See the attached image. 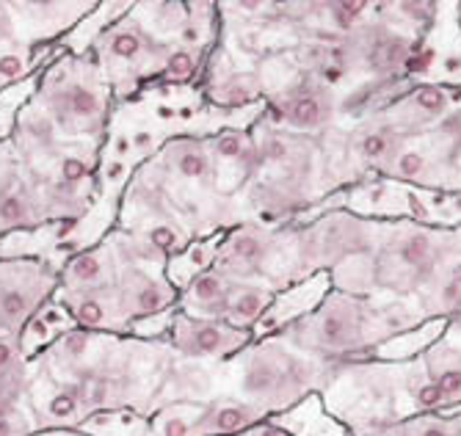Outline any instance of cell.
<instances>
[{
  "instance_id": "74e56055",
  "label": "cell",
  "mask_w": 461,
  "mask_h": 436,
  "mask_svg": "<svg viewBox=\"0 0 461 436\" xmlns=\"http://www.w3.org/2000/svg\"><path fill=\"white\" fill-rule=\"evenodd\" d=\"M211 53H199V50H188L180 45H172V53L166 59V67L160 72L158 83L166 86H196L199 75L204 69V61Z\"/></svg>"
},
{
  "instance_id": "30bf717a",
  "label": "cell",
  "mask_w": 461,
  "mask_h": 436,
  "mask_svg": "<svg viewBox=\"0 0 461 436\" xmlns=\"http://www.w3.org/2000/svg\"><path fill=\"white\" fill-rule=\"evenodd\" d=\"M266 119L287 133L321 139L338 124V92L299 72L266 97Z\"/></svg>"
},
{
  "instance_id": "d6a6232c",
  "label": "cell",
  "mask_w": 461,
  "mask_h": 436,
  "mask_svg": "<svg viewBox=\"0 0 461 436\" xmlns=\"http://www.w3.org/2000/svg\"><path fill=\"white\" fill-rule=\"evenodd\" d=\"M219 36H221L219 4L202 0V4H188V17H185V25H183L175 45L199 50V53H211L219 45Z\"/></svg>"
},
{
  "instance_id": "484cf974",
  "label": "cell",
  "mask_w": 461,
  "mask_h": 436,
  "mask_svg": "<svg viewBox=\"0 0 461 436\" xmlns=\"http://www.w3.org/2000/svg\"><path fill=\"white\" fill-rule=\"evenodd\" d=\"M72 329H77L75 321H72V315L67 313L64 304L53 295V298L45 304V307H41V310L25 323V329H23L20 337H17L20 351H23L25 362L36 359L39 354H45L59 337H64V334L72 332Z\"/></svg>"
},
{
  "instance_id": "7402d4cb",
  "label": "cell",
  "mask_w": 461,
  "mask_h": 436,
  "mask_svg": "<svg viewBox=\"0 0 461 436\" xmlns=\"http://www.w3.org/2000/svg\"><path fill=\"white\" fill-rule=\"evenodd\" d=\"M119 266L108 241L75 251L64 259L59 271V290H103L113 287Z\"/></svg>"
},
{
  "instance_id": "7a4b0ae2",
  "label": "cell",
  "mask_w": 461,
  "mask_h": 436,
  "mask_svg": "<svg viewBox=\"0 0 461 436\" xmlns=\"http://www.w3.org/2000/svg\"><path fill=\"white\" fill-rule=\"evenodd\" d=\"M450 230L420 224L414 218L382 222L379 238L367 257L334 268L331 290L367 298H414L431 279Z\"/></svg>"
},
{
  "instance_id": "3957f363",
  "label": "cell",
  "mask_w": 461,
  "mask_h": 436,
  "mask_svg": "<svg viewBox=\"0 0 461 436\" xmlns=\"http://www.w3.org/2000/svg\"><path fill=\"white\" fill-rule=\"evenodd\" d=\"M221 395L238 398L276 417L323 389L329 365L302 354L279 334L251 340L240 354L219 365Z\"/></svg>"
},
{
  "instance_id": "bcb514c9",
  "label": "cell",
  "mask_w": 461,
  "mask_h": 436,
  "mask_svg": "<svg viewBox=\"0 0 461 436\" xmlns=\"http://www.w3.org/2000/svg\"><path fill=\"white\" fill-rule=\"evenodd\" d=\"M36 436H86V433H80V431H41Z\"/></svg>"
},
{
  "instance_id": "f35d334b",
  "label": "cell",
  "mask_w": 461,
  "mask_h": 436,
  "mask_svg": "<svg viewBox=\"0 0 461 436\" xmlns=\"http://www.w3.org/2000/svg\"><path fill=\"white\" fill-rule=\"evenodd\" d=\"M25 392H28V365L0 376V417L9 414L12 409L25 404Z\"/></svg>"
},
{
  "instance_id": "5b68a950",
  "label": "cell",
  "mask_w": 461,
  "mask_h": 436,
  "mask_svg": "<svg viewBox=\"0 0 461 436\" xmlns=\"http://www.w3.org/2000/svg\"><path fill=\"white\" fill-rule=\"evenodd\" d=\"M33 100L67 141H105L116 103L95 56H56L39 72Z\"/></svg>"
},
{
  "instance_id": "b9f144b4",
  "label": "cell",
  "mask_w": 461,
  "mask_h": 436,
  "mask_svg": "<svg viewBox=\"0 0 461 436\" xmlns=\"http://www.w3.org/2000/svg\"><path fill=\"white\" fill-rule=\"evenodd\" d=\"M20 33H17V23H14L9 0H0V45H6V41H12Z\"/></svg>"
},
{
  "instance_id": "ffe728a7",
  "label": "cell",
  "mask_w": 461,
  "mask_h": 436,
  "mask_svg": "<svg viewBox=\"0 0 461 436\" xmlns=\"http://www.w3.org/2000/svg\"><path fill=\"white\" fill-rule=\"evenodd\" d=\"M56 298L67 307L77 329L92 334H128L116 285L103 290H56Z\"/></svg>"
},
{
  "instance_id": "e575fe53",
  "label": "cell",
  "mask_w": 461,
  "mask_h": 436,
  "mask_svg": "<svg viewBox=\"0 0 461 436\" xmlns=\"http://www.w3.org/2000/svg\"><path fill=\"white\" fill-rule=\"evenodd\" d=\"M86 436H152L149 433V417L131 412V409H119V412H97L86 417L77 428Z\"/></svg>"
},
{
  "instance_id": "c3c4849f",
  "label": "cell",
  "mask_w": 461,
  "mask_h": 436,
  "mask_svg": "<svg viewBox=\"0 0 461 436\" xmlns=\"http://www.w3.org/2000/svg\"><path fill=\"white\" fill-rule=\"evenodd\" d=\"M458 412H461V409H458Z\"/></svg>"
},
{
  "instance_id": "f1b7e54d",
  "label": "cell",
  "mask_w": 461,
  "mask_h": 436,
  "mask_svg": "<svg viewBox=\"0 0 461 436\" xmlns=\"http://www.w3.org/2000/svg\"><path fill=\"white\" fill-rule=\"evenodd\" d=\"M224 241V232L216 235H207V238H196L191 241L180 254L166 259V279L169 285L183 293L199 274L211 271L216 266V257H219V246Z\"/></svg>"
},
{
  "instance_id": "52a82bcc",
  "label": "cell",
  "mask_w": 461,
  "mask_h": 436,
  "mask_svg": "<svg viewBox=\"0 0 461 436\" xmlns=\"http://www.w3.org/2000/svg\"><path fill=\"white\" fill-rule=\"evenodd\" d=\"M379 227L382 222H367L346 210H331L307 224H293L299 282L315 274H331L351 259L367 257L379 238Z\"/></svg>"
},
{
  "instance_id": "f6af8a7d",
  "label": "cell",
  "mask_w": 461,
  "mask_h": 436,
  "mask_svg": "<svg viewBox=\"0 0 461 436\" xmlns=\"http://www.w3.org/2000/svg\"><path fill=\"white\" fill-rule=\"evenodd\" d=\"M445 332L461 340V313H456L453 318H447V329H445Z\"/></svg>"
},
{
  "instance_id": "9a60e30c",
  "label": "cell",
  "mask_w": 461,
  "mask_h": 436,
  "mask_svg": "<svg viewBox=\"0 0 461 436\" xmlns=\"http://www.w3.org/2000/svg\"><path fill=\"white\" fill-rule=\"evenodd\" d=\"M17 33L33 50L53 48L83 20L95 12V0H23L9 4Z\"/></svg>"
},
{
  "instance_id": "ac0fdd59",
  "label": "cell",
  "mask_w": 461,
  "mask_h": 436,
  "mask_svg": "<svg viewBox=\"0 0 461 436\" xmlns=\"http://www.w3.org/2000/svg\"><path fill=\"white\" fill-rule=\"evenodd\" d=\"M116 295H119L122 315L128 321V329L133 321L177 307L180 298V293L166 279L163 268H119Z\"/></svg>"
},
{
  "instance_id": "d4e9b609",
  "label": "cell",
  "mask_w": 461,
  "mask_h": 436,
  "mask_svg": "<svg viewBox=\"0 0 461 436\" xmlns=\"http://www.w3.org/2000/svg\"><path fill=\"white\" fill-rule=\"evenodd\" d=\"M67 230L69 224H45L0 235V259H50L64 266L67 257H61V241Z\"/></svg>"
},
{
  "instance_id": "9c48e42d",
  "label": "cell",
  "mask_w": 461,
  "mask_h": 436,
  "mask_svg": "<svg viewBox=\"0 0 461 436\" xmlns=\"http://www.w3.org/2000/svg\"><path fill=\"white\" fill-rule=\"evenodd\" d=\"M59 263L0 259V334L20 337L25 323L59 290Z\"/></svg>"
},
{
  "instance_id": "ee69618b",
  "label": "cell",
  "mask_w": 461,
  "mask_h": 436,
  "mask_svg": "<svg viewBox=\"0 0 461 436\" xmlns=\"http://www.w3.org/2000/svg\"><path fill=\"white\" fill-rule=\"evenodd\" d=\"M447 194H461V152H458V160H456V168H453V177H450Z\"/></svg>"
},
{
  "instance_id": "836d02e7",
  "label": "cell",
  "mask_w": 461,
  "mask_h": 436,
  "mask_svg": "<svg viewBox=\"0 0 461 436\" xmlns=\"http://www.w3.org/2000/svg\"><path fill=\"white\" fill-rule=\"evenodd\" d=\"M447 329V321H426L420 326H414L398 337H393L390 342H384L379 351L373 354V359H384V362H409L414 357H420L426 348H431Z\"/></svg>"
},
{
  "instance_id": "7bdbcfd3",
  "label": "cell",
  "mask_w": 461,
  "mask_h": 436,
  "mask_svg": "<svg viewBox=\"0 0 461 436\" xmlns=\"http://www.w3.org/2000/svg\"><path fill=\"white\" fill-rule=\"evenodd\" d=\"M243 436H290V433H285L282 428H276L271 420H263L260 425H255L251 431H246Z\"/></svg>"
},
{
  "instance_id": "4316f807",
  "label": "cell",
  "mask_w": 461,
  "mask_h": 436,
  "mask_svg": "<svg viewBox=\"0 0 461 436\" xmlns=\"http://www.w3.org/2000/svg\"><path fill=\"white\" fill-rule=\"evenodd\" d=\"M131 9H133V0H103V4H97L92 14L83 17L56 48L69 56H92L100 36Z\"/></svg>"
},
{
  "instance_id": "8992f818",
  "label": "cell",
  "mask_w": 461,
  "mask_h": 436,
  "mask_svg": "<svg viewBox=\"0 0 461 436\" xmlns=\"http://www.w3.org/2000/svg\"><path fill=\"white\" fill-rule=\"evenodd\" d=\"M169 53L172 45L147 33L131 17V12L116 20L92 50L105 83L111 86L113 103H128L139 92H144L147 86L158 83Z\"/></svg>"
},
{
  "instance_id": "8fae6325",
  "label": "cell",
  "mask_w": 461,
  "mask_h": 436,
  "mask_svg": "<svg viewBox=\"0 0 461 436\" xmlns=\"http://www.w3.org/2000/svg\"><path fill=\"white\" fill-rule=\"evenodd\" d=\"M354 48V67H357V80H375V77H406V69L420 50L417 36L393 31L384 25L379 17H373L359 25L351 36Z\"/></svg>"
},
{
  "instance_id": "6da1fadb",
  "label": "cell",
  "mask_w": 461,
  "mask_h": 436,
  "mask_svg": "<svg viewBox=\"0 0 461 436\" xmlns=\"http://www.w3.org/2000/svg\"><path fill=\"white\" fill-rule=\"evenodd\" d=\"M414 326L420 323L414 321L409 301L329 290L310 315L276 334L302 354L323 365H338L373 357L384 342Z\"/></svg>"
},
{
  "instance_id": "44dd1931",
  "label": "cell",
  "mask_w": 461,
  "mask_h": 436,
  "mask_svg": "<svg viewBox=\"0 0 461 436\" xmlns=\"http://www.w3.org/2000/svg\"><path fill=\"white\" fill-rule=\"evenodd\" d=\"M329 290H331V277L329 274H315V277H310L304 282H296V285L279 290L274 295V301H271L268 313L263 315V321L255 329V340L276 334L285 326L310 315L318 304L329 295Z\"/></svg>"
},
{
  "instance_id": "60d3db41",
  "label": "cell",
  "mask_w": 461,
  "mask_h": 436,
  "mask_svg": "<svg viewBox=\"0 0 461 436\" xmlns=\"http://www.w3.org/2000/svg\"><path fill=\"white\" fill-rule=\"evenodd\" d=\"M25 357L20 351V342L17 337H9V334H0V376L4 373H14L20 368H25Z\"/></svg>"
},
{
  "instance_id": "4fadbf2b",
  "label": "cell",
  "mask_w": 461,
  "mask_h": 436,
  "mask_svg": "<svg viewBox=\"0 0 461 436\" xmlns=\"http://www.w3.org/2000/svg\"><path fill=\"white\" fill-rule=\"evenodd\" d=\"M25 404L36 422V431H77L89 417L77 392L50 376L39 362H28V392Z\"/></svg>"
},
{
  "instance_id": "5bb4252c",
  "label": "cell",
  "mask_w": 461,
  "mask_h": 436,
  "mask_svg": "<svg viewBox=\"0 0 461 436\" xmlns=\"http://www.w3.org/2000/svg\"><path fill=\"white\" fill-rule=\"evenodd\" d=\"M458 108H461V86L414 83L409 92H403L393 105L382 111V116L401 136H417L442 124Z\"/></svg>"
},
{
  "instance_id": "7dc6e473",
  "label": "cell",
  "mask_w": 461,
  "mask_h": 436,
  "mask_svg": "<svg viewBox=\"0 0 461 436\" xmlns=\"http://www.w3.org/2000/svg\"><path fill=\"white\" fill-rule=\"evenodd\" d=\"M458 23H461V0H458Z\"/></svg>"
},
{
  "instance_id": "d590c367",
  "label": "cell",
  "mask_w": 461,
  "mask_h": 436,
  "mask_svg": "<svg viewBox=\"0 0 461 436\" xmlns=\"http://www.w3.org/2000/svg\"><path fill=\"white\" fill-rule=\"evenodd\" d=\"M373 436H461V412L417 414V417H409V420H403L387 431L373 433Z\"/></svg>"
},
{
  "instance_id": "2e32d148",
  "label": "cell",
  "mask_w": 461,
  "mask_h": 436,
  "mask_svg": "<svg viewBox=\"0 0 461 436\" xmlns=\"http://www.w3.org/2000/svg\"><path fill=\"white\" fill-rule=\"evenodd\" d=\"M417 323L447 321L461 313V227L450 230L439 263L426 282V287L414 298H406Z\"/></svg>"
},
{
  "instance_id": "83f0119b",
  "label": "cell",
  "mask_w": 461,
  "mask_h": 436,
  "mask_svg": "<svg viewBox=\"0 0 461 436\" xmlns=\"http://www.w3.org/2000/svg\"><path fill=\"white\" fill-rule=\"evenodd\" d=\"M268 420L290 436H351L343 422H338L323 409V401L318 392L304 398L302 404H296L293 409H287L276 417H268Z\"/></svg>"
},
{
  "instance_id": "603a6c76",
  "label": "cell",
  "mask_w": 461,
  "mask_h": 436,
  "mask_svg": "<svg viewBox=\"0 0 461 436\" xmlns=\"http://www.w3.org/2000/svg\"><path fill=\"white\" fill-rule=\"evenodd\" d=\"M263 420L268 417L260 409L249 406L238 398L221 395L202 406V414L194 425V436H243Z\"/></svg>"
},
{
  "instance_id": "7c38bea8",
  "label": "cell",
  "mask_w": 461,
  "mask_h": 436,
  "mask_svg": "<svg viewBox=\"0 0 461 436\" xmlns=\"http://www.w3.org/2000/svg\"><path fill=\"white\" fill-rule=\"evenodd\" d=\"M251 340H255L251 332L232 329L230 323L216 318H191L177 310L166 345L183 362L221 365L235 354H240Z\"/></svg>"
},
{
  "instance_id": "277c9868",
  "label": "cell",
  "mask_w": 461,
  "mask_h": 436,
  "mask_svg": "<svg viewBox=\"0 0 461 436\" xmlns=\"http://www.w3.org/2000/svg\"><path fill=\"white\" fill-rule=\"evenodd\" d=\"M318 395L323 409L343 422L351 436H373L417 417L409 398L406 362L367 357L329 365L326 384Z\"/></svg>"
},
{
  "instance_id": "1f68e13d",
  "label": "cell",
  "mask_w": 461,
  "mask_h": 436,
  "mask_svg": "<svg viewBox=\"0 0 461 436\" xmlns=\"http://www.w3.org/2000/svg\"><path fill=\"white\" fill-rule=\"evenodd\" d=\"M131 17L158 41L175 45L188 17V4L183 0H144V4H133Z\"/></svg>"
},
{
  "instance_id": "ab89813d",
  "label": "cell",
  "mask_w": 461,
  "mask_h": 436,
  "mask_svg": "<svg viewBox=\"0 0 461 436\" xmlns=\"http://www.w3.org/2000/svg\"><path fill=\"white\" fill-rule=\"evenodd\" d=\"M36 422L31 417L28 404L12 409L9 414L0 417V436H36Z\"/></svg>"
},
{
  "instance_id": "e0dca14e",
  "label": "cell",
  "mask_w": 461,
  "mask_h": 436,
  "mask_svg": "<svg viewBox=\"0 0 461 436\" xmlns=\"http://www.w3.org/2000/svg\"><path fill=\"white\" fill-rule=\"evenodd\" d=\"M216 166V188L224 196H238L260 168L258 147L251 139V130H219L216 136L204 139Z\"/></svg>"
},
{
  "instance_id": "8d00e7d4",
  "label": "cell",
  "mask_w": 461,
  "mask_h": 436,
  "mask_svg": "<svg viewBox=\"0 0 461 436\" xmlns=\"http://www.w3.org/2000/svg\"><path fill=\"white\" fill-rule=\"evenodd\" d=\"M36 86H39V75H33V77H28V80H23L17 86H9V89L0 92V144L12 141L17 119L23 114V108L33 100Z\"/></svg>"
},
{
  "instance_id": "d6986e66",
  "label": "cell",
  "mask_w": 461,
  "mask_h": 436,
  "mask_svg": "<svg viewBox=\"0 0 461 436\" xmlns=\"http://www.w3.org/2000/svg\"><path fill=\"white\" fill-rule=\"evenodd\" d=\"M343 210L367 222H401L414 215L411 188L373 174L351 188H343Z\"/></svg>"
},
{
  "instance_id": "ba28073f",
  "label": "cell",
  "mask_w": 461,
  "mask_h": 436,
  "mask_svg": "<svg viewBox=\"0 0 461 436\" xmlns=\"http://www.w3.org/2000/svg\"><path fill=\"white\" fill-rule=\"evenodd\" d=\"M461 152V108L434 130L403 136L398 152L379 177H390L406 188L447 194L453 168Z\"/></svg>"
},
{
  "instance_id": "4dcf8cb0",
  "label": "cell",
  "mask_w": 461,
  "mask_h": 436,
  "mask_svg": "<svg viewBox=\"0 0 461 436\" xmlns=\"http://www.w3.org/2000/svg\"><path fill=\"white\" fill-rule=\"evenodd\" d=\"M274 290H268L266 285H255V282H238L235 290L230 293V301L224 307L221 321L230 323L232 329L240 332H251L255 334L258 323L263 321V315L268 313L271 301H274Z\"/></svg>"
},
{
  "instance_id": "cb8c5ba5",
  "label": "cell",
  "mask_w": 461,
  "mask_h": 436,
  "mask_svg": "<svg viewBox=\"0 0 461 436\" xmlns=\"http://www.w3.org/2000/svg\"><path fill=\"white\" fill-rule=\"evenodd\" d=\"M235 279L221 274L219 268H211L199 274L177 298V310L191 318H216L221 321L224 307L230 301V293L235 290Z\"/></svg>"
},
{
  "instance_id": "f546056e",
  "label": "cell",
  "mask_w": 461,
  "mask_h": 436,
  "mask_svg": "<svg viewBox=\"0 0 461 436\" xmlns=\"http://www.w3.org/2000/svg\"><path fill=\"white\" fill-rule=\"evenodd\" d=\"M437 14V0H384V4H375V17L384 25L417 39H423L434 28Z\"/></svg>"
}]
</instances>
